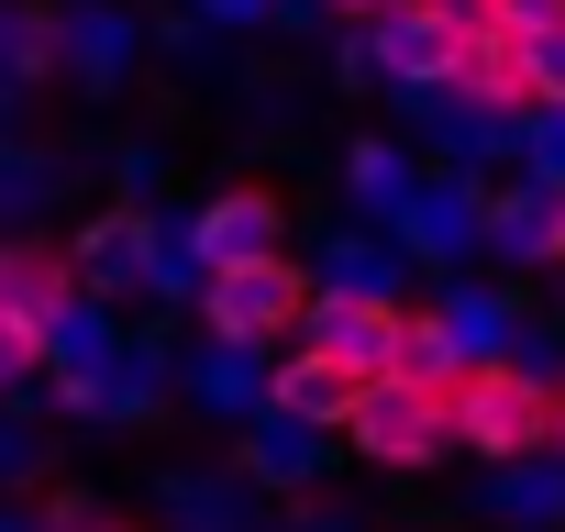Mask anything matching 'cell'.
Returning <instances> with one entry per match:
<instances>
[{"instance_id": "obj_2", "label": "cell", "mask_w": 565, "mask_h": 532, "mask_svg": "<svg viewBox=\"0 0 565 532\" xmlns=\"http://www.w3.org/2000/svg\"><path fill=\"white\" fill-rule=\"evenodd\" d=\"M455 444L477 466L554 455V377H532L521 355H466V377H455Z\"/></svg>"}, {"instance_id": "obj_14", "label": "cell", "mask_w": 565, "mask_h": 532, "mask_svg": "<svg viewBox=\"0 0 565 532\" xmlns=\"http://www.w3.org/2000/svg\"><path fill=\"white\" fill-rule=\"evenodd\" d=\"M554 455H565V377H554Z\"/></svg>"}, {"instance_id": "obj_11", "label": "cell", "mask_w": 565, "mask_h": 532, "mask_svg": "<svg viewBox=\"0 0 565 532\" xmlns=\"http://www.w3.org/2000/svg\"><path fill=\"white\" fill-rule=\"evenodd\" d=\"M56 311H12V300H0V366H12V377H45L56 366Z\"/></svg>"}, {"instance_id": "obj_7", "label": "cell", "mask_w": 565, "mask_h": 532, "mask_svg": "<svg viewBox=\"0 0 565 532\" xmlns=\"http://www.w3.org/2000/svg\"><path fill=\"white\" fill-rule=\"evenodd\" d=\"M333 355H355L366 377H388L399 366V344H411V300H388V289H322V322H311Z\"/></svg>"}, {"instance_id": "obj_4", "label": "cell", "mask_w": 565, "mask_h": 532, "mask_svg": "<svg viewBox=\"0 0 565 532\" xmlns=\"http://www.w3.org/2000/svg\"><path fill=\"white\" fill-rule=\"evenodd\" d=\"M366 389H377V377L311 333V344H289V355H277V377H266V411H277V422H300V433H344V422L366 411Z\"/></svg>"}, {"instance_id": "obj_6", "label": "cell", "mask_w": 565, "mask_h": 532, "mask_svg": "<svg viewBox=\"0 0 565 532\" xmlns=\"http://www.w3.org/2000/svg\"><path fill=\"white\" fill-rule=\"evenodd\" d=\"M277 233H289L277 189H222V200L189 222V266H200V278H211V266H255V255H277Z\"/></svg>"}, {"instance_id": "obj_13", "label": "cell", "mask_w": 565, "mask_h": 532, "mask_svg": "<svg viewBox=\"0 0 565 532\" xmlns=\"http://www.w3.org/2000/svg\"><path fill=\"white\" fill-rule=\"evenodd\" d=\"M12 56H23V78H45V67H56V12H23V34H12Z\"/></svg>"}, {"instance_id": "obj_16", "label": "cell", "mask_w": 565, "mask_h": 532, "mask_svg": "<svg viewBox=\"0 0 565 532\" xmlns=\"http://www.w3.org/2000/svg\"><path fill=\"white\" fill-rule=\"evenodd\" d=\"M89 532H145V521H89Z\"/></svg>"}, {"instance_id": "obj_1", "label": "cell", "mask_w": 565, "mask_h": 532, "mask_svg": "<svg viewBox=\"0 0 565 532\" xmlns=\"http://www.w3.org/2000/svg\"><path fill=\"white\" fill-rule=\"evenodd\" d=\"M322 322V278L300 255H255V266H211L200 278V333L222 355H289Z\"/></svg>"}, {"instance_id": "obj_15", "label": "cell", "mask_w": 565, "mask_h": 532, "mask_svg": "<svg viewBox=\"0 0 565 532\" xmlns=\"http://www.w3.org/2000/svg\"><path fill=\"white\" fill-rule=\"evenodd\" d=\"M521 12H532V23H554V12H565V0H521Z\"/></svg>"}, {"instance_id": "obj_5", "label": "cell", "mask_w": 565, "mask_h": 532, "mask_svg": "<svg viewBox=\"0 0 565 532\" xmlns=\"http://www.w3.org/2000/svg\"><path fill=\"white\" fill-rule=\"evenodd\" d=\"M377 67H388L399 89L455 100V67H466V12H455V0H411V12H388V23H377Z\"/></svg>"}, {"instance_id": "obj_10", "label": "cell", "mask_w": 565, "mask_h": 532, "mask_svg": "<svg viewBox=\"0 0 565 532\" xmlns=\"http://www.w3.org/2000/svg\"><path fill=\"white\" fill-rule=\"evenodd\" d=\"M78 255H56V244H12V255H0V300H12V311H78Z\"/></svg>"}, {"instance_id": "obj_3", "label": "cell", "mask_w": 565, "mask_h": 532, "mask_svg": "<svg viewBox=\"0 0 565 532\" xmlns=\"http://www.w3.org/2000/svg\"><path fill=\"white\" fill-rule=\"evenodd\" d=\"M344 444H355L366 466H388V477L466 455V444H455V377H377L366 411L344 422Z\"/></svg>"}, {"instance_id": "obj_12", "label": "cell", "mask_w": 565, "mask_h": 532, "mask_svg": "<svg viewBox=\"0 0 565 532\" xmlns=\"http://www.w3.org/2000/svg\"><path fill=\"white\" fill-rule=\"evenodd\" d=\"M532 111H565V12L532 23Z\"/></svg>"}, {"instance_id": "obj_9", "label": "cell", "mask_w": 565, "mask_h": 532, "mask_svg": "<svg viewBox=\"0 0 565 532\" xmlns=\"http://www.w3.org/2000/svg\"><path fill=\"white\" fill-rule=\"evenodd\" d=\"M145 266H156V222H145V211H100V222L78 233V278H89V289H134Z\"/></svg>"}, {"instance_id": "obj_8", "label": "cell", "mask_w": 565, "mask_h": 532, "mask_svg": "<svg viewBox=\"0 0 565 532\" xmlns=\"http://www.w3.org/2000/svg\"><path fill=\"white\" fill-rule=\"evenodd\" d=\"M488 233H499L510 266H565V178L499 189V200H488Z\"/></svg>"}]
</instances>
